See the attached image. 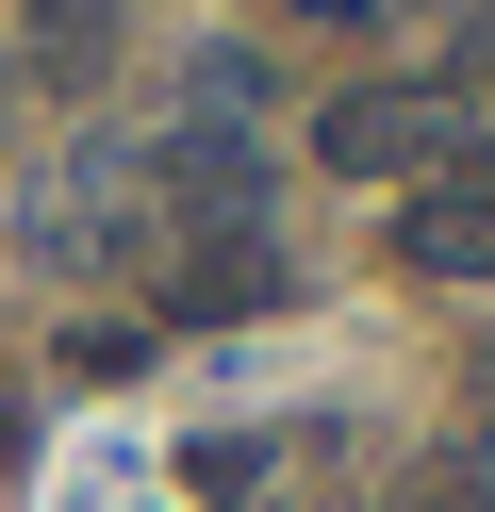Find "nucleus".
<instances>
[{"label":"nucleus","instance_id":"6","mask_svg":"<svg viewBox=\"0 0 495 512\" xmlns=\"http://www.w3.org/2000/svg\"><path fill=\"white\" fill-rule=\"evenodd\" d=\"M33 17V50H50V83H83L99 50H116V0H17Z\"/></svg>","mask_w":495,"mask_h":512},{"label":"nucleus","instance_id":"8","mask_svg":"<svg viewBox=\"0 0 495 512\" xmlns=\"http://www.w3.org/2000/svg\"><path fill=\"white\" fill-rule=\"evenodd\" d=\"M297 34H396V17H429V0H281Z\"/></svg>","mask_w":495,"mask_h":512},{"label":"nucleus","instance_id":"3","mask_svg":"<svg viewBox=\"0 0 495 512\" xmlns=\"http://www.w3.org/2000/svg\"><path fill=\"white\" fill-rule=\"evenodd\" d=\"M132 298H149V331H231V314H281L297 298V248L281 232H182Z\"/></svg>","mask_w":495,"mask_h":512},{"label":"nucleus","instance_id":"4","mask_svg":"<svg viewBox=\"0 0 495 512\" xmlns=\"http://www.w3.org/2000/svg\"><path fill=\"white\" fill-rule=\"evenodd\" d=\"M396 281H446V298H495V182H413L380 215Z\"/></svg>","mask_w":495,"mask_h":512},{"label":"nucleus","instance_id":"7","mask_svg":"<svg viewBox=\"0 0 495 512\" xmlns=\"http://www.w3.org/2000/svg\"><path fill=\"white\" fill-rule=\"evenodd\" d=\"M446 100H462V116L495 100V0H479V17H462V34H446Z\"/></svg>","mask_w":495,"mask_h":512},{"label":"nucleus","instance_id":"2","mask_svg":"<svg viewBox=\"0 0 495 512\" xmlns=\"http://www.w3.org/2000/svg\"><path fill=\"white\" fill-rule=\"evenodd\" d=\"M462 133H479V116H462L446 83H330V100H314V166H330V182H380V199L446 182Z\"/></svg>","mask_w":495,"mask_h":512},{"label":"nucleus","instance_id":"5","mask_svg":"<svg viewBox=\"0 0 495 512\" xmlns=\"http://www.w3.org/2000/svg\"><path fill=\"white\" fill-rule=\"evenodd\" d=\"M396 512H495V413H479V430H446V446H429V463L396 479Z\"/></svg>","mask_w":495,"mask_h":512},{"label":"nucleus","instance_id":"1","mask_svg":"<svg viewBox=\"0 0 495 512\" xmlns=\"http://www.w3.org/2000/svg\"><path fill=\"white\" fill-rule=\"evenodd\" d=\"M132 182H149V232H281V149L231 133V116H182V133L132 149Z\"/></svg>","mask_w":495,"mask_h":512}]
</instances>
